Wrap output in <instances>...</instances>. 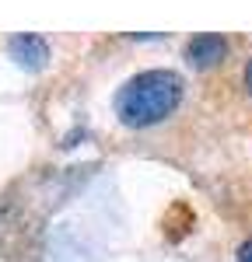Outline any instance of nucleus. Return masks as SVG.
I'll use <instances>...</instances> for the list:
<instances>
[{"mask_svg": "<svg viewBox=\"0 0 252 262\" xmlns=\"http://www.w3.org/2000/svg\"><path fill=\"white\" fill-rule=\"evenodd\" d=\"M182 101V81L172 70H147L119 91L116 112L126 126H154L172 116Z\"/></svg>", "mask_w": 252, "mask_h": 262, "instance_id": "obj_1", "label": "nucleus"}, {"mask_svg": "<svg viewBox=\"0 0 252 262\" xmlns=\"http://www.w3.org/2000/svg\"><path fill=\"white\" fill-rule=\"evenodd\" d=\"M186 56H189V63H196V67H210V63H217L224 56V39H221V35H196V39L186 46Z\"/></svg>", "mask_w": 252, "mask_h": 262, "instance_id": "obj_2", "label": "nucleus"}, {"mask_svg": "<svg viewBox=\"0 0 252 262\" xmlns=\"http://www.w3.org/2000/svg\"><path fill=\"white\" fill-rule=\"evenodd\" d=\"M11 56L28 63V67H39L46 60V42L35 39V35H18V39L11 42Z\"/></svg>", "mask_w": 252, "mask_h": 262, "instance_id": "obj_3", "label": "nucleus"}, {"mask_svg": "<svg viewBox=\"0 0 252 262\" xmlns=\"http://www.w3.org/2000/svg\"><path fill=\"white\" fill-rule=\"evenodd\" d=\"M238 262H252V242L242 245V252H238Z\"/></svg>", "mask_w": 252, "mask_h": 262, "instance_id": "obj_4", "label": "nucleus"}, {"mask_svg": "<svg viewBox=\"0 0 252 262\" xmlns=\"http://www.w3.org/2000/svg\"><path fill=\"white\" fill-rule=\"evenodd\" d=\"M245 84H249V91H252V60H249V67H245Z\"/></svg>", "mask_w": 252, "mask_h": 262, "instance_id": "obj_5", "label": "nucleus"}]
</instances>
